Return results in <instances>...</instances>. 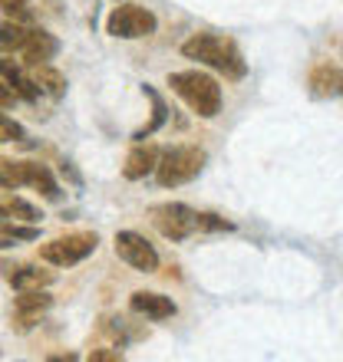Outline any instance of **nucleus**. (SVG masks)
Here are the masks:
<instances>
[{
  "mask_svg": "<svg viewBox=\"0 0 343 362\" xmlns=\"http://www.w3.org/2000/svg\"><path fill=\"white\" fill-rule=\"evenodd\" d=\"M155 162H159V148L155 145H145V148H135L129 158H125V168H123V175L129 181H139V178H145L149 172H155Z\"/></svg>",
  "mask_w": 343,
  "mask_h": 362,
  "instance_id": "10",
  "label": "nucleus"
},
{
  "mask_svg": "<svg viewBox=\"0 0 343 362\" xmlns=\"http://www.w3.org/2000/svg\"><path fill=\"white\" fill-rule=\"evenodd\" d=\"M116 254L129 264V267L142 270V274H152L159 267V254L142 234H135V230H119L116 234Z\"/></svg>",
  "mask_w": 343,
  "mask_h": 362,
  "instance_id": "6",
  "label": "nucleus"
},
{
  "mask_svg": "<svg viewBox=\"0 0 343 362\" xmlns=\"http://www.w3.org/2000/svg\"><path fill=\"white\" fill-rule=\"evenodd\" d=\"M10 284L17 286V290H40V286L53 284V270H40V267L10 270Z\"/></svg>",
  "mask_w": 343,
  "mask_h": 362,
  "instance_id": "11",
  "label": "nucleus"
},
{
  "mask_svg": "<svg viewBox=\"0 0 343 362\" xmlns=\"http://www.w3.org/2000/svg\"><path fill=\"white\" fill-rule=\"evenodd\" d=\"M0 142H4V139H0Z\"/></svg>",
  "mask_w": 343,
  "mask_h": 362,
  "instance_id": "28",
  "label": "nucleus"
},
{
  "mask_svg": "<svg viewBox=\"0 0 343 362\" xmlns=\"http://www.w3.org/2000/svg\"><path fill=\"white\" fill-rule=\"evenodd\" d=\"M89 359H99V362H119L123 359V353H89Z\"/></svg>",
  "mask_w": 343,
  "mask_h": 362,
  "instance_id": "25",
  "label": "nucleus"
},
{
  "mask_svg": "<svg viewBox=\"0 0 343 362\" xmlns=\"http://www.w3.org/2000/svg\"><path fill=\"white\" fill-rule=\"evenodd\" d=\"M53 303L47 293H40V290H20V296H17V313L20 316H37V313H43L47 306Z\"/></svg>",
  "mask_w": 343,
  "mask_h": 362,
  "instance_id": "15",
  "label": "nucleus"
},
{
  "mask_svg": "<svg viewBox=\"0 0 343 362\" xmlns=\"http://www.w3.org/2000/svg\"><path fill=\"white\" fill-rule=\"evenodd\" d=\"M0 139H10V142H17V139H23V129H20L13 119H7V115L0 112Z\"/></svg>",
  "mask_w": 343,
  "mask_h": 362,
  "instance_id": "21",
  "label": "nucleus"
},
{
  "mask_svg": "<svg viewBox=\"0 0 343 362\" xmlns=\"http://www.w3.org/2000/svg\"><path fill=\"white\" fill-rule=\"evenodd\" d=\"M4 234H7L10 240H37L40 238L37 228H17V224H7V228H4Z\"/></svg>",
  "mask_w": 343,
  "mask_h": 362,
  "instance_id": "22",
  "label": "nucleus"
},
{
  "mask_svg": "<svg viewBox=\"0 0 343 362\" xmlns=\"http://www.w3.org/2000/svg\"><path fill=\"white\" fill-rule=\"evenodd\" d=\"M27 165V185H33V188H40L43 191V198H50V201H60V185L53 181V175L43 168V165H30V162H23Z\"/></svg>",
  "mask_w": 343,
  "mask_h": 362,
  "instance_id": "12",
  "label": "nucleus"
},
{
  "mask_svg": "<svg viewBox=\"0 0 343 362\" xmlns=\"http://www.w3.org/2000/svg\"><path fill=\"white\" fill-rule=\"evenodd\" d=\"M7 244H10V238H0V250L7 247Z\"/></svg>",
  "mask_w": 343,
  "mask_h": 362,
  "instance_id": "26",
  "label": "nucleus"
},
{
  "mask_svg": "<svg viewBox=\"0 0 343 362\" xmlns=\"http://www.w3.org/2000/svg\"><path fill=\"white\" fill-rule=\"evenodd\" d=\"M27 27H20V23H0V53H20L23 43H27Z\"/></svg>",
  "mask_w": 343,
  "mask_h": 362,
  "instance_id": "14",
  "label": "nucleus"
},
{
  "mask_svg": "<svg viewBox=\"0 0 343 362\" xmlns=\"http://www.w3.org/2000/svg\"><path fill=\"white\" fill-rule=\"evenodd\" d=\"M169 86L189 103L191 112H198L201 119H211V115L221 112V86L208 73L201 69H185V73H172Z\"/></svg>",
  "mask_w": 343,
  "mask_h": 362,
  "instance_id": "2",
  "label": "nucleus"
},
{
  "mask_svg": "<svg viewBox=\"0 0 343 362\" xmlns=\"http://www.w3.org/2000/svg\"><path fill=\"white\" fill-rule=\"evenodd\" d=\"M106 30H109L113 37H123V40L149 37V33H155V13L139 7V4H123V7H116L113 13H109Z\"/></svg>",
  "mask_w": 343,
  "mask_h": 362,
  "instance_id": "4",
  "label": "nucleus"
},
{
  "mask_svg": "<svg viewBox=\"0 0 343 362\" xmlns=\"http://www.w3.org/2000/svg\"><path fill=\"white\" fill-rule=\"evenodd\" d=\"M10 214H17L20 221H30V224H33V221H40V211L33 208V204H27L23 198H13V201H10Z\"/></svg>",
  "mask_w": 343,
  "mask_h": 362,
  "instance_id": "20",
  "label": "nucleus"
},
{
  "mask_svg": "<svg viewBox=\"0 0 343 362\" xmlns=\"http://www.w3.org/2000/svg\"><path fill=\"white\" fill-rule=\"evenodd\" d=\"M96 244H99L96 234H67V238H57V240H50V244H43L40 257L47 260V264H53V267H73V264H79V260H86L93 254Z\"/></svg>",
  "mask_w": 343,
  "mask_h": 362,
  "instance_id": "5",
  "label": "nucleus"
},
{
  "mask_svg": "<svg viewBox=\"0 0 343 362\" xmlns=\"http://www.w3.org/2000/svg\"><path fill=\"white\" fill-rule=\"evenodd\" d=\"M142 93L149 95V99H152V122L145 125V129H139V132H135V139H145V135L159 132V129H162V125H165V119H169V105H165V99H162V95L155 93L152 86H142Z\"/></svg>",
  "mask_w": 343,
  "mask_h": 362,
  "instance_id": "13",
  "label": "nucleus"
},
{
  "mask_svg": "<svg viewBox=\"0 0 343 362\" xmlns=\"http://www.w3.org/2000/svg\"><path fill=\"white\" fill-rule=\"evenodd\" d=\"M0 218H4V214H0Z\"/></svg>",
  "mask_w": 343,
  "mask_h": 362,
  "instance_id": "27",
  "label": "nucleus"
},
{
  "mask_svg": "<svg viewBox=\"0 0 343 362\" xmlns=\"http://www.w3.org/2000/svg\"><path fill=\"white\" fill-rule=\"evenodd\" d=\"M152 221L155 228L172 240H185L195 230V211L185 208V204H159L152 211Z\"/></svg>",
  "mask_w": 343,
  "mask_h": 362,
  "instance_id": "7",
  "label": "nucleus"
},
{
  "mask_svg": "<svg viewBox=\"0 0 343 362\" xmlns=\"http://www.w3.org/2000/svg\"><path fill=\"white\" fill-rule=\"evenodd\" d=\"M195 230H231V224L218 214H198L195 211Z\"/></svg>",
  "mask_w": 343,
  "mask_h": 362,
  "instance_id": "19",
  "label": "nucleus"
},
{
  "mask_svg": "<svg viewBox=\"0 0 343 362\" xmlns=\"http://www.w3.org/2000/svg\"><path fill=\"white\" fill-rule=\"evenodd\" d=\"M33 83H37V86L43 89V93H50V95H53V99H60V95L67 93V79L60 76L57 69H50L47 63L40 66V73H37V79H33Z\"/></svg>",
  "mask_w": 343,
  "mask_h": 362,
  "instance_id": "16",
  "label": "nucleus"
},
{
  "mask_svg": "<svg viewBox=\"0 0 343 362\" xmlns=\"http://www.w3.org/2000/svg\"><path fill=\"white\" fill-rule=\"evenodd\" d=\"M310 83H314V93L317 95H327V93H337V89H343V76L337 73V69H317Z\"/></svg>",
  "mask_w": 343,
  "mask_h": 362,
  "instance_id": "17",
  "label": "nucleus"
},
{
  "mask_svg": "<svg viewBox=\"0 0 343 362\" xmlns=\"http://www.w3.org/2000/svg\"><path fill=\"white\" fill-rule=\"evenodd\" d=\"M181 53L189 59H198L205 66L225 73L228 79H241L248 73V63L241 57V49L235 47V40L218 37V33H195L191 40H185Z\"/></svg>",
  "mask_w": 343,
  "mask_h": 362,
  "instance_id": "1",
  "label": "nucleus"
},
{
  "mask_svg": "<svg viewBox=\"0 0 343 362\" xmlns=\"http://www.w3.org/2000/svg\"><path fill=\"white\" fill-rule=\"evenodd\" d=\"M208 162V155L195 148V145H175L155 162V175H159V185L162 188H175V185H185V181L198 178L201 168Z\"/></svg>",
  "mask_w": 343,
  "mask_h": 362,
  "instance_id": "3",
  "label": "nucleus"
},
{
  "mask_svg": "<svg viewBox=\"0 0 343 362\" xmlns=\"http://www.w3.org/2000/svg\"><path fill=\"white\" fill-rule=\"evenodd\" d=\"M60 172L67 175V178L73 181V185H83V178H79V175H77V168H73V165H69V162H63V168H60Z\"/></svg>",
  "mask_w": 343,
  "mask_h": 362,
  "instance_id": "24",
  "label": "nucleus"
},
{
  "mask_svg": "<svg viewBox=\"0 0 343 362\" xmlns=\"http://www.w3.org/2000/svg\"><path fill=\"white\" fill-rule=\"evenodd\" d=\"M23 63H30V66H43V63H50V59L60 53V40L50 37L47 30H30L27 33V43H23Z\"/></svg>",
  "mask_w": 343,
  "mask_h": 362,
  "instance_id": "8",
  "label": "nucleus"
},
{
  "mask_svg": "<svg viewBox=\"0 0 343 362\" xmlns=\"http://www.w3.org/2000/svg\"><path fill=\"white\" fill-rule=\"evenodd\" d=\"M129 306H133L139 316H149V320H169V316L175 313V303H172L169 296H162V293H145V290L133 293Z\"/></svg>",
  "mask_w": 343,
  "mask_h": 362,
  "instance_id": "9",
  "label": "nucleus"
},
{
  "mask_svg": "<svg viewBox=\"0 0 343 362\" xmlns=\"http://www.w3.org/2000/svg\"><path fill=\"white\" fill-rule=\"evenodd\" d=\"M13 99H17V95H13V89H10L7 83H0V105H10Z\"/></svg>",
  "mask_w": 343,
  "mask_h": 362,
  "instance_id": "23",
  "label": "nucleus"
},
{
  "mask_svg": "<svg viewBox=\"0 0 343 362\" xmlns=\"http://www.w3.org/2000/svg\"><path fill=\"white\" fill-rule=\"evenodd\" d=\"M0 185H4V188L27 185V165L23 162H0Z\"/></svg>",
  "mask_w": 343,
  "mask_h": 362,
  "instance_id": "18",
  "label": "nucleus"
}]
</instances>
